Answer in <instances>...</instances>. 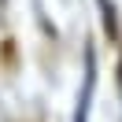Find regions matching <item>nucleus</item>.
<instances>
[{
  "mask_svg": "<svg viewBox=\"0 0 122 122\" xmlns=\"http://www.w3.org/2000/svg\"><path fill=\"white\" fill-rule=\"evenodd\" d=\"M118 85H122V67H118Z\"/></svg>",
  "mask_w": 122,
  "mask_h": 122,
  "instance_id": "nucleus-3",
  "label": "nucleus"
},
{
  "mask_svg": "<svg viewBox=\"0 0 122 122\" xmlns=\"http://www.w3.org/2000/svg\"><path fill=\"white\" fill-rule=\"evenodd\" d=\"M92 81H96V59H92V45H85V74H81V89H78V107H74V122H89Z\"/></svg>",
  "mask_w": 122,
  "mask_h": 122,
  "instance_id": "nucleus-1",
  "label": "nucleus"
},
{
  "mask_svg": "<svg viewBox=\"0 0 122 122\" xmlns=\"http://www.w3.org/2000/svg\"><path fill=\"white\" fill-rule=\"evenodd\" d=\"M100 11H104V26H107V37H118V33H115V11H111V4H107V0H100Z\"/></svg>",
  "mask_w": 122,
  "mask_h": 122,
  "instance_id": "nucleus-2",
  "label": "nucleus"
}]
</instances>
